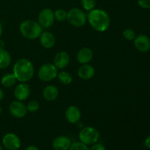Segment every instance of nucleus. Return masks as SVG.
Wrapping results in <instances>:
<instances>
[{"label": "nucleus", "instance_id": "a878e982", "mask_svg": "<svg viewBox=\"0 0 150 150\" xmlns=\"http://www.w3.org/2000/svg\"><path fill=\"white\" fill-rule=\"evenodd\" d=\"M68 150H89V148L82 142H76L71 144Z\"/></svg>", "mask_w": 150, "mask_h": 150}, {"label": "nucleus", "instance_id": "412c9836", "mask_svg": "<svg viewBox=\"0 0 150 150\" xmlns=\"http://www.w3.org/2000/svg\"><path fill=\"white\" fill-rule=\"evenodd\" d=\"M59 81L60 83L64 85L70 84L73 81V76L69 72L67 71H62L57 75Z\"/></svg>", "mask_w": 150, "mask_h": 150}, {"label": "nucleus", "instance_id": "f03ea898", "mask_svg": "<svg viewBox=\"0 0 150 150\" xmlns=\"http://www.w3.org/2000/svg\"><path fill=\"white\" fill-rule=\"evenodd\" d=\"M13 73L15 75L18 81L26 83L33 78L35 67L32 62L28 59H20L14 64Z\"/></svg>", "mask_w": 150, "mask_h": 150}, {"label": "nucleus", "instance_id": "423d86ee", "mask_svg": "<svg viewBox=\"0 0 150 150\" xmlns=\"http://www.w3.org/2000/svg\"><path fill=\"white\" fill-rule=\"evenodd\" d=\"M38 78L43 82H49L55 79L58 75V69L51 63L43 64L38 70Z\"/></svg>", "mask_w": 150, "mask_h": 150}, {"label": "nucleus", "instance_id": "4468645a", "mask_svg": "<svg viewBox=\"0 0 150 150\" xmlns=\"http://www.w3.org/2000/svg\"><path fill=\"white\" fill-rule=\"evenodd\" d=\"M71 144L70 138L66 136H59L54 139L52 146L54 150H68Z\"/></svg>", "mask_w": 150, "mask_h": 150}, {"label": "nucleus", "instance_id": "9b49d317", "mask_svg": "<svg viewBox=\"0 0 150 150\" xmlns=\"http://www.w3.org/2000/svg\"><path fill=\"white\" fill-rule=\"evenodd\" d=\"M134 45L136 49L142 53H146L150 49V38L146 35L141 34L134 39Z\"/></svg>", "mask_w": 150, "mask_h": 150}, {"label": "nucleus", "instance_id": "f704fd0d", "mask_svg": "<svg viewBox=\"0 0 150 150\" xmlns=\"http://www.w3.org/2000/svg\"><path fill=\"white\" fill-rule=\"evenodd\" d=\"M1 106H0V115H1Z\"/></svg>", "mask_w": 150, "mask_h": 150}, {"label": "nucleus", "instance_id": "39448f33", "mask_svg": "<svg viewBox=\"0 0 150 150\" xmlns=\"http://www.w3.org/2000/svg\"><path fill=\"white\" fill-rule=\"evenodd\" d=\"M67 20L72 26L76 27H81L86 24L87 16L81 9L74 7L67 12Z\"/></svg>", "mask_w": 150, "mask_h": 150}, {"label": "nucleus", "instance_id": "c85d7f7f", "mask_svg": "<svg viewBox=\"0 0 150 150\" xmlns=\"http://www.w3.org/2000/svg\"><path fill=\"white\" fill-rule=\"evenodd\" d=\"M144 144L148 149H150V135L149 136L146 137V139H145V142H144Z\"/></svg>", "mask_w": 150, "mask_h": 150}, {"label": "nucleus", "instance_id": "b1692460", "mask_svg": "<svg viewBox=\"0 0 150 150\" xmlns=\"http://www.w3.org/2000/svg\"><path fill=\"white\" fill-rule=\"evenodd\" d=\"M122 35L125 39L128 41L134 40L136 37V32L133 29H130V28H127V29H125L122 32Z\"/></svg>", "mask_w": 150, "mask_h": 150}, {"label": "nucleus", "instance_id": "a211bd4d", "mask_svg": "<svg viewBox=\"0 0 150 150\" xmlns=\"http://www.w3.org/2000/svg\"><path fill=\"white\" fill-rule=\"evenodd\" d=\"M42 96L44 99L48 101H54L59 96V89L54 85H48L44 88L42 91Z\"/></svg>", "mask_w": 150, "mask_h": 150}, {"label": "nucleus", "instance_id": "1a4fd4ad", "mask_svg": "<svg viewBox=\"0 0 150 150\" xmlns=\"http://www.w3.org/2000/svg\"><path fill=\"white\" fill-rule=\"evenodd\" d=\"M9 111L12 116L16 118H23L27 114L26 105L20 100H14L9 105Z\"/></svg>", "mask_w": 150, "mask_h": 150}, {"label": "nucleus", "instance_id": "2eb2a0df", "mask_svg": "<svg viewBox=\"0 0 150 150\" xmlns=\"http://www.w3.org/2000/svg\"><path fill=\"white\" fill-rule=\"evenodd\" d=\"M93 51L89 48H82L78 51L76 59L80 64H84L90 62L93 59Z\"/></svg>", "mask_w": 150, "mask_h": 150}, {"label": "nucleus", "instance_id": "0eeeda50", "mask_svg": "<svg viewBox=\"0 0 150 150\" xmlns=\"http://www.w3.org/2000/svg\"><path fill=\"white\" fill-rule=\"evenodd\" d=\"M54 13L50 8H44L40 12L38 18V22L42 28L51 27L54 23Z\"/></svg>", "mask_w": 150, "mask_h": 150}, {"label": "nucleus", "instance_id": "aec40b11", "mask_svg": "<svg viewBox=\"0 0 150 150\" xmlns=\"http://www.w3.org/2000/svg\"><path fill=\"white\" fill-rule=\"evenodd\" d=\"M17 79L13 73H7L1 77V83L6 88H10L16 83Z\"/></svg>", "mask_w": 150, "mask_h": 150}, {"label": "nucleus", "instance_id": "5701e85b", "mask_svg": "<svg viewBox=\"0 0 150 150\" xmlns=\"http://www.w3.org/2000/svg\"><path fill=\"white\" fill-rule=\"evenodd\" d=\"M81 6L83 10L86 11H91L95 9L96 6V1L95 0H81Z\"/></svg>", "mask_w": 150, "mask_h": 150}, {"label": "nucleus", "instance_id": "393cba45", "mask_svg": "<svg viewBox=\"0 0 150 150\" xmlns=\"http://www.w3.org/2000/svg\"><path fill=\"white\" fill-rule=\"evenodd\" d=\"M26 108H27L28 112L35 113L38 111L40 108V103L37 100H31L26 105Z\"/></svg>", "mask_w": 150, "mask_h": 150}, {"label": "nucleus", "instance_id": "4be33fe9", "mask_svg": "<svg viewBox=\"0 0 150 150\" xmlns=\"http://www.w3.org/2000/svg\"><path fill=\"white\" fill-rule=\"evenodd\" d=\"M54 18L57 20V21L63 22L65 20H67V12L64 9H58L54 12Z\"/></svg>", "mask_w": 150, "mask_h": 150}, {"label": "nucleus", "instance_id": "c756f323", "mask_svg": "<svg viewBox=\"0 0 150 150\" xmlns=\"http://www.w3.org/2000/svg\"><path fill=\"white\" fill-rule=\"evenodd\" d=\"M25 150H39V149L35 145H30V146H27Z\"/></svg>", "mask_w": 150, "mask_h": 150}, {"label": "nucleus", "instance_id": "473e14b6", "mask_svg": "<svg viewBox=\"0 0 150 150\" xmlns=\"http://www.w3.org/2000/svg\"><path fill=\"white\" fill-rule=\"evenodd\" d=\"M1 35H2V26H1V24L0 23V38H1Z\"/></svg>", "mask_w": 150, "mask_h": 150}, {"label": "nucleus", "instance_id": "f8f14e48", "mask_svg": "<svg viewBox=\"0 0 150 150\" xmlns=\"http://www.w3.org/2000/svg\"><path fill=\"white\" fill-rule=\"evenodd\" d=\"M31 93V89L26 83H21L16 86L14 90V97L17 100L23 101L27 99Z\"/></svg>", "mask_w": 150, "mask_h": 150}, {"label": "nucleus", "instance_id": "7c9ffc66", "mask_svg": "<svg viewBox=\"0 0 150 150\" xmlns=\"http://www.w3.org/2000/svg\"><path fill=\"white\" fill-rule=\"evenodd\" d=\"M4 92H3L2 89L0 88V102H1V101L3 100V98H4Z\"/></svg>", "mask_w": 150, "mask_h": 150}, {"label": "nucleus", "instance_id": "f3484780", "mask_svg": "<svg viewBox=\"0 0 150 150\" xmlns=\"http://www.w3.org/2000/svg\"><path fill=\"white\" fill-rule=\"evenodd\" d=\"M39 38L41 45L47 49L53 48L56 43L55 36L50 32H42Z\"/></svg>", "mask_w": 150, "mask_h": 150}, {"label": "nucleus", "instance_id": "2f4dec72", "mask_svg": "<svg viewBox=\"0 0 150 150\" xmlns=\"http://www.w3.org/2000/svg\"><path fill=\"white\" fill-rule=\"evenodd\" d=\"M4 45H5V43H4V41L0 39V49H4Z\"/></svg>", "mask_w": 150, "mask_h": 150}, {"label": "nucleus", "instance_id": "6e6552de", "mask_svg": "<svg viewBox=\"0 0 150 150\" xmlns=\"http://www.w3.org/2000/svg\"><path fill=\"white\" fill-rule=\"evenodd\" d=\"M2 145L7 150H18L21 148V142L17 135L13 133H8L3 137Z\"/></svg>", "mask_w": 150, "mask_h": 150}, {"label": "nucleus", "instance_id": "bb28decb", "mask_svg": "<svg viewBox=\"0 0 150 150\" xmlns=\"http://www.w3.org/2000/svg\"><path fill=\"white\" fill-rule=\"evenodd\" d=\"M139 7L144 9H150V0H137Z\"/></svg>", "mask_w": 150, "mask_h": 150}, {"label": "nucleus", "instance_id": "dca6fc26", "mask_svg": "<svg viewBox=\"0 0 150 150\" xmlns=\"http://www.w3.org/2000/svg\"><path fill=\"white\" fill-rule=\"evenodd\" d=\"M95 70L92 65L89 64H81L78 70V76L83 80H89L94 77Z\"/></svg>", "mask_w": 150, "mask_h": 150}, {"label": "nucleus", "instance_id": "20e7f679", "mask_svg": "<svg viewBox=\"0 0 150 150\" xmlns=\"http://www.w3.org/2000/svg\"><path fill=\"white\" fill-rule=\"evenodd\" d=\"M81 142L86 145H92L97 143L100 139V132L95 127L86 126L83 127L79 133Z\"/></svg>", "mask_w": 150, "mask_h": 150}, {"label": "nucleus", "instance_id": "6ab92c4d", "mask_svg": "<svg viewBox=\"0 0 150 150\" xmlns=\"http://www.w3.org/2000/svg\"><path fill=\"white\" fill-rule=\"evenodd\" d=\"M12 58L10 53L5 49H0V69L7 68L10 65Z\"/></svg>", "mask_w": 150, "mask_h": 150}, {"label": "nucleus", "instance_id": "9d476101", "mask_svg": "<svg viewBox=\"0 0 150 150\" xmlns=\"http://www.w3.org/2000/svg\"><path fill=\"white\" fill-rule=\"evenodd\" d=\"M65 118L70 124H76L79 122L81 118V111L79 107L70 105L65 111Z\"/></svg>", "mask_w": 150, "mask_h": 150}, {"label": "nucleus", "instance_id": "ddd939ff", "mask_svg": "<svg viewBox=\"0 0 150 150\" xmlns=\"http://www.w3.org/2000/svg\"><path fill=\"white\" fill-rule=\"evenodd\" d=\"M70 55L66 51H59L55 55L54 59V64L57 69H64L68 66L70 63Z\"/></svg>", "mask_w": 150, "mask_h": 150}, {"label": "nucleus", "instance_id": "72a5a7b5", "mask_svg": "<svg viewBox=\"0 0 150 150\" xmlns=\"http://www.w3.org/2000/svg\"><path fill=\"white\" fill-rule=\"evenodd\" d=\"M0 150H4V149H3V146H1V144H0Z\"/></svg>", "mask_w": 150, "mask_h": 150}, {"label": "nucleus", "instance_id": "f257e3e1", "mask_svg": "<svg viewBox=\"0 0 150 150\" xmlns=\"http://www.w3.org/2000/svg\"><path fill=\"white\" fill-rule=\"evenodd\" d=\"M87 21L95 30L103 32L108 30L111 25V19L108 13L102 9H93L87 15Z\"/></svg>", "mask_w": 150, "mask_h": 150}, {"label": "nucleus", "instance_id": "7ed1b4c3", "mask_svg": "<svg viewBox=\"0 0 150 150\" xmlns=\"http://www.w3.org/2000/svg\"><path fill=\"white\" fill-rule=\"evenodd\" d=\"M19 30L23 38L33 40L40 38L42 32V27L38 21L28 19L21 23Z\"/></svg>", "mask_w": 150, "mask_h": 150}, {"label": "nucleus", "instance_id": "cd10ccee", "mask_svg": "<svg viewBox=\"0 0 150 150\" xmlns=\"http://www.w3.org/2000/svg\"><path fill=\"white\" fill-rule=\"evenodd\" d=\"M89 150H106V149L103 144L97 142V143L92 144L91 148H89Z\"/></svg>", "mask_w": 150, "mask_h": 150}, {"label": "nucleus", "instance_id": "c9c22d12", "mask_svg": "<svg viewBox=\"0 0 150 150\" xmlns=\"http://www.w3.org/2000/svg\"><path fill=\"white\" fill-rule=\"evenodd\" d=\"M48 150H50V149H48Z\"/></svg>", "mask_w": 150, "mask_h": 150}]
</instances>
